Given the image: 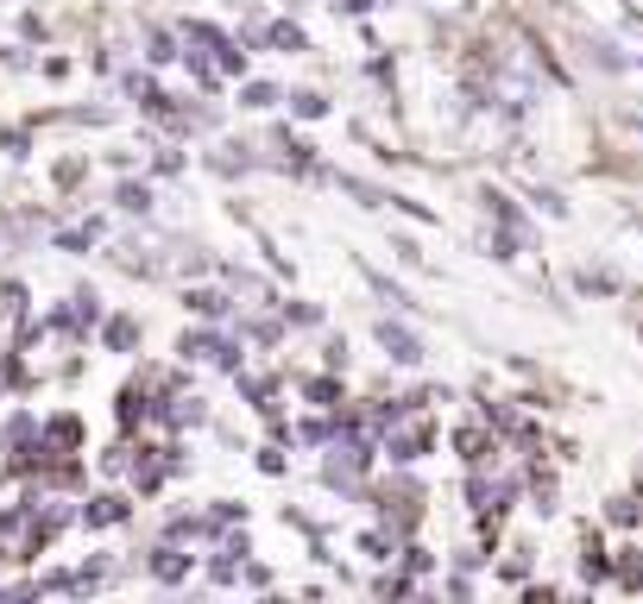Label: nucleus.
Wrapping results in <instances>:
<instances>
[{
	"mask_svg": "<svg viewBox=\"0 0 643 604\" xmlns=\"http://www.w3.org/2000/svg\"><path fill=\"white\" fill-rule=\"evenodd\" d=\"M20 523V478H0V528Z\"/></svg>",
	"mask_w": 643,
	"mask_h": 604,
	"instance_id": "nucleus-1",
	"label": "nucleus"
},
{
	"mask_svg": "<svg viewBox=\"0 0 643 604\" xmlns=\"http://www.w3.org/2000/svg\"><path fill=\"white\" fill-rule=\"evenodd\" d=\"M120 510H127L120 498H102L95 510H89V523H120Z\"/></svg>",
	"mask_w": 643,
	"mask_h": 604,
	"instance_id": "nucleus-2",
	"label": "nucleus"
},
{
	"mask_svg": "<svg viewBox=\"0 0 643 604\" xmlns=\"http://www.w3.org/2000/svg\"><path fill=\"white\" fill-rule=\"evenodd\" d=\"M152 567H158V579H177V573H183V554H171V548H164V554L152 560Z\"/></svg>",
	"mask_w": 643,
	"mask_h": 604,
	"instance_id": "nucleus-3",
	"label": "nucleus"
}]
</instances>
